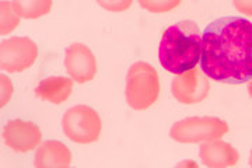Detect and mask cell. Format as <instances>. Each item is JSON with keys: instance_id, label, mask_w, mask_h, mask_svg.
Returning a JSON list of instances; mask_svg holds the SVG:
<instances>
[{"instance_id": "1", "label": "cell", "mask_w": 252, "mask_h": 168, "mask_svg": "<svg viewBox=\"0 0 252 168\" xmlns=\"http://www.w3.org/2000/svg\"><path fill=\"white\" fill-rule=\"evenodd\" d=\"M200 69L209 79L243 84L252 79V23L238 16L212 21L203 33Z\"/></svg>"}, {"instance_id": "2", "label": "cell", "mask_w": 252, "mask_h": 168, "mask_svg": "<svg viewBox=\"0 0 252 168\" xmlns=\"http://www.w3.org/2000/svg\"><path fill=\"white\" fill-rule=\"evenodd\" d=\"M202 46L203 35L196 23L180 21L162 33L158 59L165 70L180 74L196 67L202 58Z\"/></svg>"}, {"instance_id": "3", "label": "cell", "mask_w": 252, "mask_h": 168, "mask_svg": "<svg viewBox=\"0 0 252 168\" xmlns=\"http://www.w3.org/2000/svg\"><path fill=\"white\" fill-rule=\"evenodd\" d=\"M160 96V80L152 65L133 63L126 74V102L135 111H144L153 105Z\"/></svg>"}, {"instance_id": "4", "label": "cell", "mask_w": 252, "mask_h": 168, "mask_svg": "<svg viewBox=\"0 0 252 168\" xmlns=\"http://www.w3.org/2000/svg\"><path fill=\"white\" fill-rule=\"evenodd\" d=\"M228 133V125L216 116H192L172 125L170 137L178 143L210 142Z\"/></svg>"}, {"instance_id": "5", "label": "cell", "mask_w": 252, "mask_h": 168, "mask_svg": "<svg viewBox=\"0 0 252 168\" xmlns=\"http://www.w3.org/2000/svg\"><path fill=\"white\" fill-rule=\"evenodd\" d=\"M62 128L69 140L79 144H89L99 139L102 122L98 112L91 106L76 105L64 112Z\"/></svg>"}, {"instance_id": "6", "label": "cell", "mask_w": 252, "mask_h": 168, "mask_svg": "<svg viewBox=\"0 0 252 168\" xmlns=\"http://www.w3.org/2000/svg\"><path fill=\"white\" fill-rule=\"evenodd\" d=\"M38 58V46L27 36H11L0 44V67L20 73L31 67Z\"/></svg>"}, {"instance_id": "7", "label": "cell", "mask_w": 252, "mask_h": 168, "mask_svg": "<svg viewBox=\"0 0 252 168\" xmlns=\"http://www.w3.org/2000/svg\"><path fill=\"white\" fill-rule=\"evenodd\" d=\"M209 77L205 71L198 67L177 74V77L171 83L174 98L185 105L202 102L209 96Z\"/></svg>"}, {"instance_id": "8", "label": "cell", "mask_w": 252, "mask_h": 168, "mask_svg": "<svg viewBox=\"0 0 252 168\" xmlns=\"http://www.w3.org/2000/svg\"><path fill=\"white\" fill-rule=\"evenodd\" d=\"M64 67L73 81L89 83L97 74V61L89 46L80 42L69 45L64 51Z\"/></svg>"}, {"instance_id": "9", "label": "cell", "mask_w": 252, "mask_h": 168, "mask_svg": "<svg viewBox=\"0 0 252 168\" xmlns=\"http://www.w3.org/2000/svg\"><path fill=\"white\" fill-rule=\"evenodd\" d=\"M42 132L35 124L24 119H11L3 128L6 146L17 153H28L39 146Z\"/></svg>"}, {"instance_id": "10", "label": "cell", "mask_w": 252, "mask_h": 168, "mask_svg": "<svg viewBox=\"0 0 252 168\" xmlns=\"http://www.w3.org/2000/svg\"><path fill=\"white\" fill-rule=\"evenodd\" d=\"M199 159L206 167L225 168L235 166L240 160V154L230 143L217 139L205 142L200 146Z\"/></svg>"}, {"instance_id": "11", "label": "cell", "mask_w": 252, "mask_h": 168, "mask_svg": "<svg viewBox=\"0 0 252 168\" xmlns=\"http://www.w3.org/2000/svg\"><path fill=\"white\" fill-rule=\"evenodd\" d=\"M72 164V153L59 140H46L36 149L34 166L36 168H66Z\"/></svg>"}, {"instance_id": "12", "label": "cell", "mask_w": 252, "mask_h": 168, "mask_svg": "<svg viewBox=\"0 0 252 168\" xmlns=\"http://www.w3.org/2000/svg\"><path fill=\"white\" fill-rule=\"evenodd\" d=\"M73 90V79L67 77H48L39 81L35 96L46 102L62 104L70 97Z\"/></svg>"}, {"instance_id": "13", "label": "cell", "mask_w": 252, "mask_h": 168, "mask_svg": "<svg viewBox=\"0 0 252 168\" xmlns=\"http://www.w3.org/2000/svg\"><path fill=\"white\" fill-rule=\"evenodd\" d=\"M54 0H13V7L18 16L27 20H35L48 14Z\"/></svg>"}, {"instance_id": "14", "label": "cell", "mask_w": 252, "mask_h": 168, "mask_svg": "<svg viewBox=\"0 0 252 168\" xmlns=\"http://www.w3.org/2000/svg\"><path fill=\"white\" fill-rule=\"evenodd\" d=\"M20 16L13 7V1L3 0L0 3V33L1 35L10 34L20 24Z\"/></svg>"}, {"instance_id": "15", "label": "cell", "mask_w": 252, "mask_h": 168, "mask_svg": "<svg viewBox=\"0 0 252 168\" xmlns=\"http://www.w3.org/2000/svg\"><path fill=\"white\" fill-rule=\"evenodd\" d=\"M140 7L150 11V13H168L175 7H178L182 0H137Z\"/></svg>"}, {"instance_id": "16", "label": "cell", "mask_w": 252, "mask_h": 168, "mask_svg": "<svg viewBox=\"0 0 252 168\" xmlns=\"http://www.w3.org/2000/svg\"><path fill=\"white\" fill-rule=\"evenodd\" d=\"M102 9L111 13H121L126 11L132 6L133 0H95Z\"/></svg>"}, {"instance_id": "17", "label": "cell", "mask_w": 252, "mask_h": 168, "mask_svg": "<svg viewBox=\"0 0 252 168\" xmlns=\"http://www.w3.org/2000/svg\"><path fill=\"white\" fill-rule=\"evenodd\" d=\"M1 106H4L9 102L10 97H11V93H13V86H11V81L7 76L1 74Z\"/></svg>"}, {"instance_id": "18", "label": "cell", "mask_w": 252, "mask_h": 168, "mask_svg": "<svg viewBox=\"0 0 252 168\" xmlns=\"http://www.w3.org/2000/svg\"><path fill=\"white\" fill-rule=\"evenodd\" d=\"M233 4L238 11L252 17V0H233Z\"/></svg>"}, {"instance_id": "19", "label": "cell", "mask_w": 252, "mask_h": 168, "mask_svg": "<svg viewBox=\"0 0 252 168\" xmlns=\"http://www.w3.org/2000/svg\"><path fill=\"white\" fill-rule=\"evenodd\" d=\"M248 93H250V96L252 97V79L250 80V83H248Z\"/></svg>"}, {"instance_id": "20", "label": "cell", "mask_w": 252, "mask_h": 168, "mask_svg": "<svg viewBox=\"0 0 252 168\" xmlns=\"http://www.w3.org/2000/svg\"><path fill=\"white\" fill-rule=\"evenodd\" d=\"M250 166L252 167V150H251V156H250Z\"/></svg>"}]
</instances>
